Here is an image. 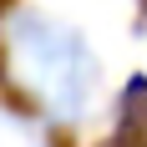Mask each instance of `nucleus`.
Segmentation results:
<instances>
[{"label": "nucleus", "mask_w": 147, "mask_h": 147, "mask_svg": "<svg viewBox=\"0 0 147 147\" xmlns=\"http://www.w3.org/2000/svg\"><path fill=\"white\" fill-rule=\"evenodd\" d=\"M5 41H10V71H15L26 96H36L61 122L86 117V107L96 102L102 66H96L86 36L76 26L51 20L36 5H15L10 26H5Z\"/></svg>", "instance_id": "nucleus-1"}]
</instances>
